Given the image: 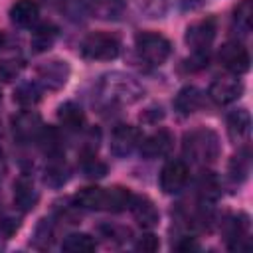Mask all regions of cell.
<instances>
[{
    "label": "cell",
    "instance_id": "cell-1",
    "mask_svg": "<svg viewBox=\"0 0 253 253\" xmlns=\"http://www.w3.org/2000/svg\"><path fill=\"white\" fill-rule=\"evenodd\" d=\"M97 93L105 103L130 105L142 97L144 89L134 77L115 71V73H107L101 77V81L97 85Z\"/></svg>",
    "mask_w": 253,
    "mask_h": 253
},
{
    "label": "cell",
    "instance_id": "cell-2",
    "mask_svg": "<svg viewBox=\"0 0 253 253\" xmlns=\"http://www.w3.org/2000/svg\"><path fill=\"white\" fill-rule=\"evenodd\" d=\"M186 158L196 164H211L219 156V138L210 128H194L184 134L182 142Z\"/></svg>",
    "mask_w": 253,
    "mask_h": 253
},
{
    "label": "cell",
    "instance_id": "cell-3",
    "mask_svg": "<svg viewBox=\"0 0 253 253\" xmlns=\"http://www.w3.org/2000/svg\"><path fill=\"white\" fill-rule=\"evenodd\" d=\"M121 42L109 32H93L81 42V53L93 61H111L119 55Z\"/></svg>",
    "mask_w": 253,
    "mask_h": 253
},
{
    "label": "cell",
    "instance_id": "cell-4",
    "mask_svg": "<svg viewBox=\"0 0 253 253\" xmlns=\"http://www.w3.org/2000/svg\"><path fill=\"white\" fill-rule=\"evenodd\" d=\"M134 45L138 55L150 65H162L172 51L170 42L156 32H138L134 38Z\"/></svg>",
    "mask_w": 253,
    "mask_h": 253
},
{
    "label": "cell",
    "instance_id": "cell-5",
    "mask_svg": "<svg viewBox=\"0 0 253 253\" xmlns=\"http://www.w3.org/2000/svg\"><path fill=\"white\" fill-rule=\"evenodd\" d=\"M36 75H38V85L49 91H57L69 79V65L67 61H61V59H49L38 65Z\"/></svg>",
    "mask_w": 253,
    "mask_h": 253
},
{
    "label": "cell",
    "instance_id": "cell-6",
    "mask_svg": "<svg viewBox=\"0 0 253 253\" xmlns=\"http://www.w3.org/2000/svg\"><path fill=\"white\" fill-rule=\"evenodd\" d=\"M215 20L204 18L188 26L186 30V43L192 47V51H210V45L215 40Z\"/></svg>",
    "mask_w": 253,
    "mask_h": 253
},
{
    "label": "cell",
    "instance_id": "cell-7",
    "mask_svg": "<svg viewBox=\"0 0 253 253\" xmlns=\"http://www.w3.org/2000/svg\"><path fill=\"white\" fill-rule=\"evenodd\" d=\"M219 61L231 75H241L249 69L251 57L243 43L239 42H227L219 49Z\"/></svg>",
    "mask_w": 253,
    "mask_h": 253
},
{
    "label": "cell",
    "instance_id": "cell-8",
    "mask_svg": "<svg viewBox=\"0 0 253 253\" xmlns=\"http://www.w3.org/2000/svg\"><path fill=\"white\" fill-rule=\"evenodd\" d=\"M243 93V85L241 81L237 79V75H223V77H217L211 81L210 89H208V95L213 103L217 105H229L233 101H237Z\"/></svg>",
    "mask_w": 253,
    "mask_h": 253
},
{
    "label": "cell",
    "instance_id": "cell-9",
    "mask_svg": "<svg viewBox=\"0 0 253 253\" xmlns=\"http://www.w3.org/2000/svg\"><path fill=\"white\" fill-rule=\"evenodd\" d=\"M190 178L188 166L184 160H170L160 172V188L164 194H178Z\"/></svg>",
    "mask_w": 253,
    "mask_h": 253
},
{
    "label": "cell",
    "instance_id": "cell-10",
    "mask_svg": "<svg viewBox=\"0 0 253 253\" xmlns=\"http://www.w3.org/2000/svg\"><path fill=\"white\" fill-rule=\"evenodd\" d=\"M142 136L140 130L132 125H119L111 134V152L115 156H128L134 148H138Z\"/></svg>",
    "mask_w": 253,
    "mask_h": 253
},
{
    "label": "cell",
    "instance_id": "cell-11",
    "mask_svg": "<svg viewBox=\"0 0 253 253\" xmlns=\"http://www.w3.org/2000/svg\"><path fill=\"white\" fill-rule=\"evenodd\" d=\"M172 144H174L172 134L166 128H160V130L152 132L150 136L142 138L138 148H140V154L144 158H160V156H166L172 150Z\"/></svg>",
    "mask_w": 253,
    "mask_h": 253
},
{
    "label": "cell",
    "instance_id": "cell-12",
    "mask_svg": "<svg viewBox=\"0 0 253 253\" xmlns=\"http://www.w3.org/2000/svg\"><path fill=\"white\" fill-rule=\"evenodd\" d=\"M12 128L20 140H32V138L38 140L40 132L43 130V125H42V119L38 113L24 111L12 119Z\"/></svg>",
    "mask_w": 253,
    "mask_h": 253
},
{
    "label": "cell",
    "instance_id": "cell-13",
    "mask_svg": "<svg viewBox=\"0 0 253 253\" xmlns=\"http://www.w3.org/2000/svg\"><path fill=\"white\" fill-rule=\"evenodd\" d=\"M128 208H130L134 219L138 221V225H142V227H146V229L158 225L160 213H158L154 202L148 200L146 196H132V202H130Z\"/></svg>",
    "mask_w": 253,
    "mask_h": 253
},
{
    "label": "cell",
    "instance_id": "cell-14",
    "mask_svg": "<svg viewBox=\"0 0 253 253\" xmlns=\"http://www.w3.org/2000/svg\"><path fill=\"white\" fill-rule=\"evenodd\" d=\"M204 105V93L194 87V85H186L178 91V95L174 97V109L180 115H192L196 111H200Z\"/></svg>",
    "mask_w": 253,
    "mask_h": 253
},
{
    "label": "cell",
    "instance_id": "cell-15",
    "mask_svg": "<svg viewBox=\"0 0 253 253\" xmlns=\"http://www.w3.org/2000/svg\"><path fill=\"white\" fill-rule=\"evenodd\" d=\"M38 200H40V194L34 188L32 180L28 176H20L16 180V184H14V204L22 211H30V210L36 208Z\"/></svg>",
    "mask_w": 253,
    "mask_h": 253
},
{
    "label": "cell",
    "instance_id": "cell-16",
    "mask_svg": "<svg viewBox=\"0 0 253 253\" xmlns=\"http://www.w3.org/2000/svg\"><path fill=\"white\" fill-rule=\"evenodd\" d=\"M38 16H40V8H38L36 0H18L10 8V20L20 28H28V26L36 24Z\"/></svg>",
    "mask_w": 253,
    "mask_h": 253
},
{
    "label": "cell",
    "instance_id": "cell-17",
    "mask_svg": "<svg viewBox=\"0 0 253 253\" xmlns=\"http://www.w3.org/2000/svg\"><path fill=\"white\" fill-rule=\"evenodd\" d=\"M251 117L247 109H235L227 115V134L231 140H243L249 134Z\"/></svg>",
    "mask_w": 253,
    "mask_h": 253
},
{
    "label": "cell",
    "instance_id": "cell-18",
    "mask_svg": "<svg viewBox=\"0 0 253 253\" xmlns=\"http://www.w3.org/2000/svg\"><path fill=\"white\" fill-rule=\"evenodd\" d=\"M57 34H59L57 26H53V24H49V22H47V24H40V26L34 30L32 40H30L32 49H34L36 53H43V51H47V49L55 43Z\"/></svg>",
    "mask_w": 253,
    "mask_h": 253
},
{
    "label": "cell",
    "instance_id": "cell-19",
    "mask_svg": "<svg viewBox=\"0 0 253 253\" xmlns=\"http://www.w3.org/2000/svg\"><path fill=\"white\" fill-rule=\"evenodd\" d=\"M132 202V192L123 186H113L105 188V210L107 211H123L130 206Z\"/></svg>",
    "mask_w": 253,
    "mask_h": 253
},
{
    "label": "cell",
    "instance_id": "cell-20",
    "mask_svg": "<svg viewBox=\"0 0 253 253\" xmlns=\"http://www.w3.org/2000/svg\"><path fill=\"white\" fill-rule=\"evenodd\" d=\"M57 119H59V123H61L65 128H69V130H79V128L83 126V123H85V115H83L81 107L75 105L73 101H67V103L59 105V109H57Z\"/></svg>",
    "mask_w": 253,
    "mask_h": 253
},
{
    "label": "cell",
    "instance_id": "cell-21",
    "mask_svg": "<svg viewBox=\"0 0 253 253\" xmlns=\"http://www.w3.org/2000/svg\"><path fill=\"white\" fill-rule=\"evenodd\" d=\"M75 204L85 210H105V188H83L75 194Z\"/></svg>",
    "mask_w": 253,
    "mask_h": 253
},
{
    "label": "cell",
    "instance_id": "cell-22",
    "mask_svg": "<svg viewBox=\"0 0 253 253\" xmlns=\"http://www.w3.org/2000/svg\"><path fill=\"white\" fill-rule=\"evenodd\" d=\"M69 178V170L67 166L63 164L61 156H49V164L45 168V176H43V182L51 188H59L67 182Z\"/></svg>",
    "mask_w": 253,
    "mask_h": 253
},
{
    "label": "cell",
    "instance_id": "cell-23",
    "mask_svg": "<svg viewBox=\"0 0 253 253\" xmlns=\"http://www.w3.org/2000/svg\"><path fill=\"white\" fill-rule=\"evenodd\" d=\"M95 247L97 245H95L93 237L87 233H71L61 243V249L67 253H91V251H95Z\"/></svg>",
    "mask_w": 253,
    "mask_h": 253
},
{
    "label": "cell",
    "instance_id": "cell-24",
    "mask_svg": "<svg viewBox=\"0 0 253 253\" xmlns=\"http://www.w3.org/2000/svg\"><path fill=\"white\" fill-rule=\"evenodd\" d=\"M42 99V89L38 83H22L14 91V101L22 107H34Z\"/></svg>",
    "mask_w": 253,
    "mask_h": 253
},
{
    "label": "cell",
    "instance_id": "cell-25",
    "mask_svg": "<svg viewBox=\"0 0 253 253\" xmlns=\"http://www.w3.org/2000/svg\"><path fill=\"white\" fill-rule=\"evenodd\" d=\"M233 24L241 34L251 32V24H253V2L251 0H241V4L235 8Z\"/></svg>",
    "mask_w": 253,
    "mask_h": 253
},
{
    "label": "cell",
    "instance_id": "cell-26",
    "mask_svg": "<svg viewBox=\"0 0 253 253\" xmlns=\"http://www.w3.org/2000/svg\"><path fill=\"white\" fill-rule=\"evenodd\" d=\"M247 174H249V150L243 148L241 152H237L231 158V162H229V176H231V180L241 182V180L247 178Z\"/></svg>",
    "mask_w": 253,
    "mask_h": 253
},
{
    "label": "cell",
    "instance_id": "cell-27",
    "mask_svg": "<svg viewBox=\"0 0 253 253\" xmlns=\"http://www.w3.org/2000/svg\"><path fill=\"white\" fill-rule=\"evenodd\" d=\"M81 170L87 178H103L107 174V164L101 162L93 152H89L81 160Z\"/></svg>",
    "mask_w": 253,
    "mask_h": 253
},
{
    "label": "cell",
    "instance_id": "cell-28",
    "mask_svg": "<svg viewBox=\"0 0 253 253\" xmlns=\"http://www.w3.org/2000/svg\"><path fill=\"white\" fill-rule=\"evenodd\" d=\"M24 69V61L16 57H8L0 61V79L2 81H14Z\"/></svg>",
    "mask_w": 253,
    "mask_h": 253
},
{
    "label": "cell",
    "instance_id": "cell-29",
    "mask_svg": "<svg viewBox=\"0 0 253 253\" xmlns=\"http://www.w3.org/2000/svg\"><path fill=\"white\" fill-rule=\"evenodd\" d=\"M136 6L150 18H160L166 12V0H136Z\"/></svg>",
    "mask_w": 253,
    "mask_h": 253
},
{
    "label": "cell",
    "instance_id": "cell-30",
    "mask_svg": "<svg viewBox=\"0 0 253 253\" xmlns=\"http://www.w3.org/2000/svg\"><path fill=\"white\" fill-rule=\"evenodd\" d=\"M217 190H219V186H217L215 176L211 172H204V176L200 178V194H202V198L204 200L215 198L217 196Z\"/></svg>",
    "mask_w": 253,
    "mask_h": 253
},
{
    "label": "cell",
    "instance_id": "cell-31",
    "mask_svg": "<svg viewBox=\"0 0 253 253\" xmlns=\"http://www.w3.org/2000/svg\"><path fill=\"white\" fill-rule=\"evenodd\" d=\"M134 247H136L138 251H142V253H152V251H156V249L160 247V241H158L156 235H152V233H144V235L138 237V241H136Z\"/></svg>",
    "mask_w": 253,
    "mask_h": 253
},
{
    "label": "cell",
    "instance_id": "cell-32",
    "mask_svg": "<svg viewBox=\"0 0 253 253\" xmlns=\"http://www.w3.org/2000/svg\"><path fill=\"white\" fill-rule=\"evenodd\" d=\"M18 227H20V219L14 217V215H6V217L0 219V231H2L6 237L14 235V233L18 231Z\"/></svg>",
    "mask_w": 253,
    "mask_h": 253
},
{
    "label": "cell",
    "instance_id": "cell-33",
    "mask_svg": "<svg viewBox=\"0 0 253 253\" xmlns=\"http://www.w3.org/2000/svg\"><path fill=\"white\" fill-rule=\"evenodd\" d=\"M40 239H43L45 241V247L51 243V239H53V231H51V225L43 219L40 225H38V229H36V239H34V245L40 241Z\"/></svg>",
    "mask_w": 253,
    "mask_h": 253
},
{
    "label": "cell",
    "instance_id": "cell-34",
    "mask_svg": "<svg viewBox=\"0 0 253 253\" xmlns=\"http://www.w3.org/2000/svg\"><path fill=\"white\" fill-rule=\"evenodd\" d=\"M176 249L180 251H190V249H198V243L192 239V237H182L180 243H176Z\"/></svg>",
    "mask_w": 253,
    "mask_h": 253
},
{
    "label": "cell",
    "instance_id": "cell-35",
    "mask_svg": "<svg viewBox=\"0 0 253 253\" xmlns=\"http://www.w3.org/2000/svg\"><path fill=\"white\" fill-rule=\"evenodd\" d=\"M4 174H6V158H4V152L0 150V180L4 178Z\"/></svg>",
    "mask_w": 253,
    "mask_h": 253
},
{
    "label": "cell",
    "instance_id": "cell-36",
    "mask_svg": "<svg viewBox=\"0 0 253 253\" xmlns=\"http://www.w3.org/2000/svg\"><path fill=\"white\" fill-rule=\"evenodd\" d=\"M4 43H6V36H4L2 32H0V49L4 47Z\"/></svg>",
    "mask_w": 253,
    "mask_h": 253
}]
</instances>
